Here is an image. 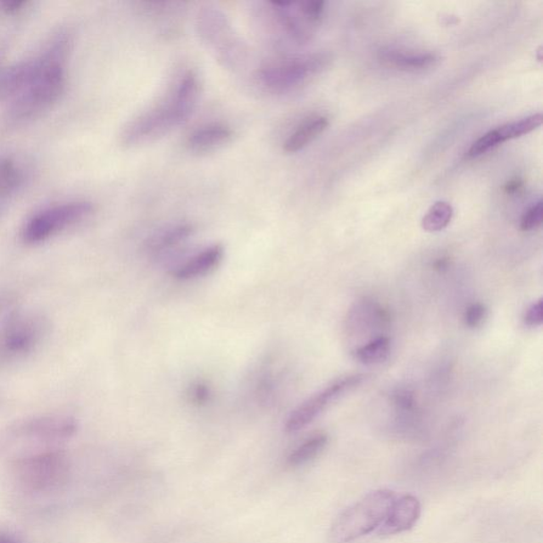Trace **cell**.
<instances>
[{
    "label": "cell",
    "instance_id": "obj_23",
    "mask_svg": "<svg viewBox=\"0 0 543 543\" xmlns=\"http://www.w3.org/2000/svg\"><path fill=\"white\" fill-rule=\"evenodd\" d=\"M486 314H488V311H486L485 305L480 303H475L469 305L466 309L465 314H464V322H465V325L468 328L475 330V328L483 324Z\"/></svg>",
    "mask_w": 543,
    "mask_h": 543
},
{
    "label": "cell",
    "instance_id": "obj_11",
    "mask_svg": "<svg viewBox=\"0 0 543 543\" xmlns=\"http://www.w3.org/2000/svg\"><path fill=\"white\" fill-rule=\"evenodd\" d=\"M234 138V132L222 123H209L192 132L187 138V149L192 155H204L224 148Z\"/></svg>",
    "mask_w": 543,
    "mask_h": 543
},
{
    "label": "cell",
    "instance_id": "obj_25",
    "mask_svg": "<svg viewBox=\"0 0 543 543\" xmlns=\"http://www.w3.org/2000/svg\"><path fill=\"white\" fill-rule=\"evenodd\" d=\"M543 322V303L540 298L539 302L534 303L526 310L524 315L525 325L529 327H539Z\"/></svg>",
    "mask_w": 543,
    "mask_h": 543
},
{
    "label": "cell",
    "instance_id": "obj_8",
    "mask_svg": "<svg viewBox=\"0 0 543 543\" xmlns=\"http://www.w3.org/2000/svg\"><path fill=\"white\" fill-rule=\"evenodd\" d=\"M77 431V422L68 416L48 415L30 418L15 424L0 439V444L16 440L54 443L72 437Z\"/></svg>",
    "mask_w": 543,
    "mask_h": 543
},
{
    "label": "cell",
    "instance_id": "obj_10",
    "mask_svg": "<svg viewBox=\"0 0 543 543\" xmlns=\"http://www.w3.org/2000/svg\"><path fill=\"white\" fill-rule=\"evenodd\" d=\"M422 514L420 500L412 495L396 497L388 516L377 530L381 536L404 533L416 524Z\"/></svg>",
    "mask_w": 543,
    "mask_h": 543
},
{
    "label": "cell",
    "instance_id": "obj_3",
    "mask_svg": "<svg viewBox=\"0 0 543 543\" xmlns=\"http://www.w3.org/2000/svg\"><path fill=\"white\" fill-rule=\"evenodd\" d=\"M396 499L395 492L379 489L370 492L338 514L330 526V543H352L380 528Z\"/></svg>",
    "mask_w": 543,
    "mask_h": 543
},
{
    "label": "cell",
    "instance_id": "obj_28",
    "mask_svg": "<svg viewBox=\"0 0 543 543\" xmlns=\"http://www.w3.org/2000/svg\"><path fill=\"white\" fill-rule=\"evenodd\" d=\"M0 543H22L21 540L15 539V537L7 535V534H0Z\"/></svg>",
    "mask_w": 543,
    "mask_h": 543
},
{
    "label": "cell",
    "instance_id": "obj_26",
    "mask_svg": "<svg viewBox=\"0 0 543 543\" xmlns=\"http://www.w3.org/2000/svg\"><path fill=\"white\" fill-rule=\"evenodd\" d=\"M211 388L205 383L196 382L190 388L189 397L196 405L206 404L211 397Z\"/></svg>",
    "mask_w": 543,
    "mask_h": 543
},
{
    "label": "cell",
    "instance_id": "obj_4",
    "mask_svg": "<svg viewBox=\"0 0 543 543\" xmlns=\"http://www.w3.org/2000/svg\"><path fill=\"white\" fill-rule=\"evenodd\" d=\"M13 474L22 489L32 492H53L68 482L71 463L63 452L43 450L15 458Z\"/></svg>",
    "mask_w": 543,
    "mask_h": 543
},
{
    "label": "cell",
    "instance_id": "obj_18",
    "mask_svg": "<svg viewBox=\"0 0 543 543\" xmlns=\"http://www.w3.org/2000/svg\"><path fill=\"white\" fill-rule=\"evenodd\" d=\"M390 342L387 337H377L355 350V359L366 365L379 364L388 359Z\"/></svg>",
    "mask_w": 543,
    "mask_h": 543
},
{
    "label": "cell",
    "instance_id": "obj_2",
    "mask_svg": "<svg viewBox=\"0 0 543 543\" xmlns=\"http://www.w3.org/2000/svg\"><path fill=\"white\" fill-rule=\"evenodd\" d=\"M201 95L199 77L192 71L180 77L162 104L152 107L124 128L121 144L128 148L152 143L182 126L195 112Z\"/></svg>",
    "mask_w": 543,
    "mask_h": 543
},
{
    "label": "cell",
    "instance_id": "obj_12",
    "mask_svg": "<svg viewBox=\"0 0 543 543\" xmlns=\"http://www.w3.org/2000/svg\"><path fill=\"white\" fill-rule=\"evenodd\" d=\"M222 245H213L204 248L173 271V277L179 280H192L211 274L216 270L224 258Z\"/></svg>",
    "mask_w": 543,
    "mask_h": 543
},
{
    "label": "cell",
    "instance_id": "obj_20",
    "mask_svg": "<svg viewBox=\"0 0 543 543\" xmlns=\"http://www.w3.org/2000/svg\"><path fill=\"white\" fill-rule=\"evenodd\" d=\"M541 123L542 115L535 114L496 129V133L500 144H503L507 140L522 138L523 135L535 131L541 126Z\"/></svg>",
    "mask_w": 543,
    "mask_h": 543
},
{
    "label": "cell",
    "instance_id": "obj_16",
    "mask_svg": "<svg viewBox=\"0 0 543 543\" xmlns=\"http://www.w3.org/2000/svg\"><path fill=\"white\" fill-rule=\"evenodd\" d=\"M194 231L195 228L191 224L172 226L151 237L146 242V248L153 253L165 252L188 240Z\"/></svg>",
    "mask_w": 543,
    "mask_h": 543
},
{
    "label": "cell",
    "instance_id": "obj_15",
    "mask_svg": "<svg viewBox=\"0 0 543 543\" xmlns=\"http://www.w3.org/2000/svg\"><path fill=\"white\" fill-rule=\"evenodd\" d=\"M328 124H330V121L326 117L319 116L308 119L288 136L284 146H282V150L288 155L303 150L325 131Z\"/></svg>",
    "mask_w": 543,
    "mask_h": 543
},
{
    "label": "cell",
    "instance_id": "obj_5",
    "mask_svg": "<svg viewBox=\"0 0 543 543\" xmlns=\"http://www.w3.org/2000/svg\"><path fill=\"white\" fill-rule=\"evenodd\" d=\"M49 324L42 314L26 311L10 315L0 325V365L15 363L41 347Z\"/></svg>",
    "mask_w": 543,
    "mask_h": 543
},
{
    "label": "cell",
    "instance_id": "obj_19",
    "mask_svg": "<svg viewBox=\"0 0 543 543\" xmlns=\"http://www.w3.org/2000/svg\"><path fill=\"white\" fill-rule=\"evenodd\" d=\"M452 217H454V208L450 204L444 201L437 202L423 217L422 229L429 233H437L449 225Z\"/></svg>",
    "mask_w": 543,
    "mask_h": 543
},
{
    "label": "cell",
    "instance_id": "obj_24",
    "mask_svg": "<svg viewBox=\"0 0 543 543\" xmlns=\"http://www.w3.org/2000/svg\"><path fill=\"white\" fill-rule=\"evenodd\" d=\"M299 10L311 24L314 25L322 19L324 13L325 3L305 2L298 4Z\"/></svg>",
    "mask_w": 543,
    "mask_h": 543
},
{
    "label": "cell",
    "instance_id": "obj_7",
    "mask_svg": "<svg viewBox=\"0 0 543 543\" xmlns=\"http://www.w3.org/2000/svg\"><path fill=\"white\" fill-rule=\"evenodd\" d=\"M326 60L322 54L277 60L260 68L256 73L257 82L272 94L290 93L320 72Z\"/></svg>",
    "mask_w": 543,
    "mask_h": 543
},
{
    "label": "cell",
    "instance_id": "obj_29",
    "mask_svg": "<svg viewBox=\"0 0 543 543\" xmlns=\"http://www.w3.org/2000/svg\"><path fill=\"white\" fill-rule=\"evenodd\" d=\"M10 298L7 297H0V310L4 308L5 305H8L10 302Z\"/></svg>",
    "mask_w": 543,
    "mask_h": 543
},
{
    "label": "cell",
    "instance_id": "obj_30",
    "mask_svg": "<svg viewBox=\"0 0 543 543\" xmlns=\"http://www.w3.org/2000/svg\"><path fill=\"white\" fill-rule=\"evenodd\" d=\"M0 71H2V68H0Z\"/></svg>",
    "mask_w": 543,
    "mask_h": 543
},
{
    "label": "cell",
    "instance_id": "obj_17",
    "mask_svg": "<svg viewBox=\"0 0 543 543\" xmlns=\"http://www.w3.org/2000/svg\"><path fill=\"white\" fill-rule=\"evenodd\" d=\"M328 435L325 433H316L311 435L299 444L288 456V465L299 467L305 465L314 458L318 457L328 445Z\"/></svg>",
    "mask_w": 543,
    "mask_h": 543
},
{
    "label": "cell",
    "instance_id": "obj_27",
    "mask_svg": "<svg viewBox=\"0 0 543 543\" xmlns=\"http://www.w3.org/2000/svg\"><path fill=\"white\" fill-rule=\"evenodd\" d=\"M523 186L522 180L519 179H514L509 180V182L505 185V190L509 195L516 194L519 189H522Z\"/></svg>",
    "mask_w": 543,
    "mask_h": 543
},
{
    "label": "cell",
    "instance_id": "obj_6",
    "mask_svg": "<svg viewBox=\"0 0 543 543\" xmlns=\"http://www.w3.org/2000/svg\"><path fill=\"white\" fill-rule=\"evenodd\" d=\"M95 208L87 201L55 204L42 209L26 221L21 229V240L34 246L84 222L93 216Z\"/></svg>",
    "mask_w": 543,
    "mask_h": 543
},
{
    "label": "cell",
    "instance_id": "obj_21",
    "mask_svg": "<svg viewBox=\"0 0 543 543\" xmlns=\"http://www.w3.org/2000/svg\"><path fill=\"white\" fill-rule=\"evenodd\" d=\"M499 145L500 141L497 139L496 131L495 129H492V131L486 133L482 136V138L475 141V143L472 146V148L469 149L467 156L469 158L479 157L485 155V153H488L491 149L496 148V146Z\"/></svg>",
    "mask_w": 543,
    "mask_h": 543
},
{
    "label": "cell",
    "instance_id": "obj_22",
    "mask_svg": "<svg viewBox=\"0 0 543 543\" xmlns=\"http://www.w3.org/2000/svg\"><path fill=\"white\" fill-rule=\"evenodd\" d=\"M542 218V202L539 201L525 212L522 219V222H520V229H522L523 231L536 230L541 225Z\"/></svg>",
    "mask_w": 543,
    "mask_h": 543
},
{
    "label": "cell",
    "instance_id": "obj_1",
    "mask_svg": "<svg viewBox=\"0 0 543 543\" xmlns=\"http://www.w3.org/2000/svg\"><path fill=\"white\" fill-rule=\"evenodd\" d=\"M66 37H59L41 54L42 62L36 76L20 94L8 102L5 121L10 126H21L42 115L58 101L66 85Z\"/></svg>",
    "mask_w": 543,
    "mask_h": 543
},
{
    "label": "cell",
    "instance_id": "obj_13",
    "mask_svg": "<svg viewBox=\"0 0 543 543\" xmlns=\"http://www.w3.org/2000/svg\"><path fill=\"white\" fill-rule=\"evenodd\" d=\"M27 180L26 168L14 157H0V216L20 194Z\"/></svg>",
    "mask_w": 543,
    "mask_h": 543
},
{
    "label": "cell",
    "instance_id": "obj_9",
    "mask_svg": "<svg viewBox=\"0 0 543 543\" xmlns=\"http://www.w3.org/2000/svg\"><path fill=\"white\" fill-rule=\"evenodd\" d=\"M363 376H348L332 382L321 392L311 396L294 410L285 424V431L288 434L301 431L304 428L316 420L322 412L345 393L359 386Z\"/></svg>",
    "mask_w": 543,
    "mask_h": 543
},
{
    "label": "cell",
    "instance_id": "obj_14",
    "mask_svg": "<svg viewBox=\"0 0 543 543\" xmlns=\"http://www.w3.org/2000/svg\"><path fill=\"white\" fill-rule=\"evenodd\" d=\"M379 60L384 66L403 71H422L438 64L439 56L434 54L405 53L398 49H382Z\"/></svg>",
    "mask_w": 543,
    "mask_h": 543
}]
</instances>
